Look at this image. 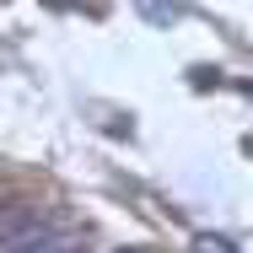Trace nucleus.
<instances>
[{"label": "nucleus", "instance_id": "2", "mask_svg": "<svg viewBox=\"0 0 253 253\" xmlns=\"http://www.w3.org/2000/svg\"><path fill=\"white\" fill-rule=\"evenodd\" d=\"M16 253H86V237H81V232H59V226H49L43 237L22 243Z\"/></svg>", "mask_w": 253, "mask_h": 253}, {"label": "nucleus", "instance_id": "6", "mask_svg": "<svg viewBox=\"0 0 253 253\" xmlns=\"http://www.w3.org/2000/svg\"><path fill=\"white\" fill-rule=\"evenodd\" d=\"M243 146H248V156H253V135H248V140H243Z\"/></svg>", "mask_w": 253, "mask_h": 253}, {"label": "nucleus", "instance_id": "5", "mask_svg": "<svg viewBox=\"0 0 253 253\" xmlns=\"http://www.w3.org/2000/svg\"><path fill=\"white\" fill-rule=\"evenodd\" d=\"M43 5H54V11H65V5H76V0H43Z\"/></svg>", "mask_w": 253, "mask_h": 253}, {"label": "nucleus", "instance_id": "4", "mask_svg": "<svg viewBox=\"0 0 253 253\" xmlns=\"http://www.w3.org/2000/svg\"><path fill=\"white\" fill-rule=\"evenodd\" d=\"M194 253H237V248H232L226 237H215V232H200V237H194Z\"/></svg>", "mask_w": 253, "mask_h": 253}, {"label": "nucleus", "instance_id": "3", "mask_svg": "<svg viewBox=\"0 0 253 253\" xmlns=\"http://www.w3.org/2000/svg\"><path fill=\"white\" fill-rule=\"evenodd\" d=\"M135 5H140L151 22H172V16H178V5H172V0H135Z\"/></svg>", "mask_w": 253, "mask_h": 253}, {"label": "nucleus", "instance_id": "8", "mask_svg": "<svg viewBox=\"0 0 253 253\" xmlns=\"http://www.w3.org/2000/svg\"><path fill=\"white\" fill-rule=\"evenodd\" d=\"M0 5H5V0H0Z\"/></svg>", "mask_w": 253, "mask_h": 253}, {"label": "nucleus", "instance_id": "7", "mask_svg": "<svg viewBox=\"0 0 253 253\" xmlns=\"http://www.w3.org/2000/svg\"><path fill=\"white\" fill-rule=\"evenodd\" d=\"M119 253H140V248H119Z\"/></svg>", "mask_w": 253, "mask_h": 253}, {"label": "nucleus", "instance_id": "1", "mask_svg": "<svg viewBox=\"0 0 253 253\" xmlns=\"http://www.w3.org/2000/svg\"><path fill=\"white\" fill-rule=\"evenodd\" d=\"M49 232V210L38 200H11L0 205V253H16L22 243H33V237H43Z\"/></svg>", "mask_w": 253, "mask_h": 253}]
</instances>
